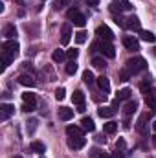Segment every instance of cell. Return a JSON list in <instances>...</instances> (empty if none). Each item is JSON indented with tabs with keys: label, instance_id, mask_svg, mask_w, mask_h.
I'll use <instances>...</instances> for the list:
<instances>
[{
	"label": "cell",
	"instance_id": "cell-20",
	"mask_svg": "<svg viewBox=\"0 0 156 158\" xmlns=\"http://www.w3.org/2000/svg\"><path fill=\"white\" fill-rule=\"evenodd\" d=\"M72 101H74L77 107H84V94H83V90H76V92H74Z\"/></svg>",
	"mask_w": 156,
	"mask_h": 158
},
{
	"label": "cell",
	"instance_id": "cell-10",
	"mask_svg": "<svg viewBox=\"0 0 156 158\" xmlns=\"http://www.w3.org/2000/svg\"><path fill=\"white\" fill-rule=\"evenodd\" d=\"M145 105H147L153 112H156V88H151V90L145 94Z\"/></svg>",
	"mask_w": 156,
	"mask_h": 158
},
{
	"label": "cell",
	"instance_id": "cell-25",
	"mask_svg": "<svg viewBox=\"0 0 156 158\" xmlns=\"http://www.w3.org/2000/svg\"><path fill=\"white\" fill-rule=\"evenodd\" d=\"M103 131H105L107 134H114V132L117 131V123L116 121H109V123H105V125H103Z\"/></svg>",
	"mask_w": 156,
	"mask_h": 158
},
{
	"label": "cell",
	"instance_id": "cell-35",
	"mask_svg": "<svg viewBox=\"0 0 156 158\" xmlns=\"http://www.w3.org/2000/svg\"><path fill=\"white\" fill-rule=\"evenodd\" d=\"M125 147H127L125 140H123V138H119V140H117V143H116V149L119 151V153H123V151H125Z\"/></svg>",
	"mask_w": 156,
	"mask_h": 158
},
{
	"label": "cell",
	"instance_id": "cell-6",
	"mask_svg": "<svg viewBox=\"0 0 156 158\" xmlns=\"http://www.w3.org/2000/svg\"><path fill=\"white\" fill-rule=\"evenodd\" d=\"M99 52H101L103 55H107L109 59H112V57L116 55V52H114V46H112L109 40H99Z\"/></svg>",
	"mask_w": 156,
	"mask_h": 158
},
{
	"label": "cell",
	"instance_id": "cell-5",
	"mask_svg": "<svg viewBox=\"0 0 156 158\" xmlns=\"http://www.w3.org/2000/svg\"><path fill=\"white\" fill-rule=\"evenodd\" d=\"M125 30H134V31H142V24H140V19L138 17H127L125 19V24H123Z\"/></svg>",
	"mask_w": 156,
	"mask_h": 158
},
{
	"label": "cell",
	"instance_id": "cell-43",
	"mask_svg": "<svg viewBox=\"0 0 156 158\" xmlns=\"http://www.w3.org/2000/svg\"><path fill=\"white\" fill-rule=\"evenodd\" d=\"M15 158H22V156H15Z\"/></svg>",
	"mask_w": 156,
	"mask_h": 158
},
{
	"label": "cell",
	"instance_id": "cell-19",
	"mask_svg": "<svg viewBox=\"0 0 156 158\" xmlns=\"http://www.w3.org/2000/svg\"><path fill=\"white\" fill-rule=\"evenodd\" d=\"M4 37L9 39V40L17 37V28H15V24H7V26L4 28Z\"/></svg>",
	"mask_w": 156,
	"mask_h": 158
},
{
	"label": "cell",
	"instance_id": "cell-17",
	"mask_svg": "<svg viewBox=\"0 0 156 158\" xmlns=\"http://www.w3.org/2000/svg\"><path fill=\"white\" fill-rule=\"evenodd\" d=\"M59 118L63 119V121H70V119L74 118V110L68 109V107H61L59 109Z\"/></svg>",
	"mask_w": 156,
	"mask_h": 158
},
{
	"label": "cell",
	"instance_id": "cell-40",
	"mask_svg": "<svg viewBox=\"0 0 156 158\" xmlns=\"http://www.w3.org/2000/svg\"><path fill=\"white\" fill-rule=\"evenodd\" d=\"M153 145L156 147V136H153Z\"/></svg>",
	"mask_w": 156,
	"mask_h": 158
},
{
	"label": "cell",
	"instance_id": "cell-29",
	"mask_svg": "<svg viewBox=\"0 0 156 158\" xmlns=\"http://www.w3.org/2000/svg\"><path fill=\"white\" fill-rule=\"evenodd\" d=\"M140 35H142V39L145 40V42H154L156 40V35L154 33H151V31H143V30H142Z\"/></svg>",
	"mask_w": 156,
	"mask_h": 158
},
{
	"label": "cell",
	"instance_id": "cell-21",
	"mask_svg": "<svg viewBox=\"0 0 156 158\" xmlns=\"http://www.w3.org/2000/svg\"><path fill=\"white\" fill-rule=\"evenodd\" d=\"M81 125H83V129L88 131V132H94V131H96V125H94V119L92 118H86V116H84V118L81 119Z\"/></svg>",
	"mask_w": 156,
	"mask_h": 158
},
{
	"label": "cell",
	"instance_id": "cell-15",
	"mask_svg": "<svg viewBox=\"0 0 156 158\" xmlns=\"http://www.w3.org/2000/svg\"><path fill=\"white\" fill-rule=\"evenodd\" d=\"M18 83L24 85V86H35V79L31 74H20L18 76Z\"/></svg>",
	"mask_w": 156,
	"mask_h": 158
},
{
	"label": "cell",
	"instance_id": "cell-28",
	"mask_svg": "<svg viewBox=\"0 0 156 158\" xmlns=\"http://www.w3.org/2000/svg\"><path fill=\"white\" fill-rule=\"evenodd\" d=\"M83 81H84L86 85H94V81H97V79L94 77V74H92L90 70H84V72H83Z\"/></svg>",
	"mask_w": 156,
	"mask_h": 158
},
{
	"label": "cell",
	"instance_id": "cell-36",
	"mask_svg": "<svg viewBox=\"0 0 156 158\" xmlns=\"http://www.w3.org/2000/svg\"><path fill=\"white\" fill-rule=\"evenodd\" d=\"M11 61H13L11 57H7V55H2V66H4V68H7V66L11 64Z\"/></svg>",
	"mask_w": 156,
	"mask_h": 158
},
{
	"label": "cell",
	"instance_id": "cell-23",
	"mask_svg": "<svg viewBox=\"0 0 156 158\" xmlns=\"http://www.w3.org/2000/svg\"><path fill=\"white\" fill-rule=\"evenodd\" d=\"M30 149H31L33 153H39V155H42V153L46 151V147H44L42 142H31V143H30Z\"/></svg>",
	"mask_w": 156,
	"mask_h": 158
},
{
	"label": "cell",
	"instance_id": "cell-32",
	"mask_svg": "<svg viewBox=\"0 0 156 158\" xmlns=\"http://www.w3.org/2000/svg\"><path fill=\"white\" fill-rule=\"evenodd\" d=\"M55 98H57L59 101H61V99H64V98H66V90H64L63 86H61V88H57V90H55Z\"/></svg>",
	"mask_w": 156,
	"mask_h": 158
},
{
	"label": "cell",
	"instance_id": "cell-42",
	"mask_svg": "<svg viewBox=\"0 0 156 158\" xmlns=\"http://www.w3.org/2000/svg\"><path fill=\"white\" fill-rule=\"evenodd\" d=\"M117 4H123V2H127V0H116Z\"/></svg>",
	"mask_w": 156,
	"mask_h": 158
},
{
	"label": "cell",
	"instance_id": "cell-41",
	"mask_svg": "<svg viewBox=\"0 0 156 158\" xmlns=\"http://www.w3.org/2000/svg\"><path fill=\"white\" fill-rule=\"evenodd\" d=\"M153 129H154V132H156V119L153 121Z\"/></svg>",
	"mask_w": 156,
	"mask_h": 158
},
{
	"label": "cell",
	"instance_id": "cell-39",
	"mask_svg": "<svg viewBox=\"0 0 156 158\" xmlns=\"http://www.w3.org/2000/svg\"><path fill=\"white\" fill-rule=\"evenodd\" d=\"M99 158H112V156H110L109 153H101V155H99Z\"/></svg>",
	"mask_w": 156,
	"mask_h": 158
},
{
	"label": "cell",
	"instance_id": "cell-13",
	"mask_svg": "<svg viewBox=\"0 0 156 158\" xmlns=\"http://www.w3.org/2000/svg\"><path fill=\"white\" fill-rule=\"evenodd\" d=\"M97 86H99V88H101V92L107 96V94L110 92V81H109V77H105V76L97 77Z\"/></svg>",
	"mask_w": 156,
	"mask_h": 158
},
{
	"label": "cell",
	"instance_id": "cell-9",
	"mask_svg": "<svg viewBox=\"0 0 156 158\" xmlns=\"http://www.w3.org/2000/svg\"><path fill=\"white\" fill-rule=\"evenodd\" d=\"M96 33H97V37L101 40H109V42H110V40L114 39V33H112V30H110L109 26H99V28L96 30Z\"/></svg>",
	"mask_w": 156,
	"mask_h": 158
},
{
	"label": "cell",
	"instance_id": "cell-24",
	"mask_svg": "<svg viewBox=\"0 0 156 158\" xmlns=\"http://www.w3.org/2000/svg\"><path fill=\"white\" fill-rule=\"evenodd\" d=\"M51 59H53V63H63V61L66 59V53H64L63 50H55V52L51 53Z\"/></svg>",
	"mask_w": 156,
	"mask_h": 158
},
{
	"label": "cell",
	"instance_id": "cell-38",
	"mask_svg": "<svg viewBox=\"0 0 156 158\" xmlns=\"http://www.w3.org/2000/svg\"><path fill=\"white\" fill-rule=\"evenodd\" d=\"M88 4H90V6H97V4H99V0H88Z\"/></svg>",
	"mask_w": 156,
	"mask_h": 158
},
{
	"label": "cell",
	"instance_id": "cell-18",
	"mask_svg": "<svg viewBox=\"0 0 156 158\" xmlns=\"http://www.w3.org/2000/svg\"><path fill=\"white\" fill-rule=\"evenodd\" d=\"M97 114H99L101 118H112V116L116 114V109H114V107H101V109L97 110Z\"/></svg>",
	"mask_w": 156,
	"mask_h": 158
},
{
	"label": "cell",
	"instance_id": "cell-31",
	"mask_svg": "<svg viewBox=\"0 0 156 158\" xmlns=\"http://www.w3.org/2000/svg\"><path fill=\"white\" fill-rule=\"evenodd\" d=\"M76 40H77V44H83V42L86 40V31H83V30L77 31V33H76Z\"/></svg>",
	"mask_w": 156,
	"mask_h": 158
},
{
	"label": "cell",
	"instance_id": "cell-7",
	"mask_svg": "<svg viewBox=\"0 0 156 158\" xmlns=\"http://www.w3.org/2000/svg\"><path fill=\"white\" fill-rule=\"evenodd\" d=\"M123 46H125L127 50L138 52V50H140V40L136 39V37H132V35H125V37H123Z\"/></svg>",
	"mask_w": 156,
	"mask_h": 158
},
{
	"label": "cell",
	"instance_id": "cell-3",
	"mask_svg": "<svg viewBox=\"0 0 156 158\" xmlns=\"http://www.w3.org/2000/svg\"><path fill=\"white\" fill-rule=\"evenodd\" d=\"M68 19L77 26V28H83L84 24H86V17L79 11L77 7H72V9H68Z\"/></svg>",
	"mask_w": 156,
	"mask_h": 158
},
{
	"label": "cell",
	"instance_id": "cell-30",
	"mask_svg": "<svg viewBox=\"0 0 156 158\" xmlns=\"http://www.w3.org/2000/svg\"><path fill=\"white\" fill-rule=\"evenodd\" d=\"M77 72V64H76V61H70L68 64H66V74L68 76H74Z\"/></svg>",
	"mask_w": 156,
	"mask_h": 158
},
{
	"label": "cell",
	"instance_id": "cell-4",
	"mask_svg": "<svg viewBox=\"0 0 156 158\" xmlns=\"http://www.w3.org/2000/svg\"><path fill=\"white\" fill-rule=\"evenodd\" d=\"M22 101H24V107H22V110H26V112H31V110H35V105H37V98H35V94H30V92L22 94Z\"/></svg>",
	"mask_w": 156,
	"mask_h": 158
},
{
	"label": "cell",
	"instance_id": "cell-34",
	"mask_svg": "<svg viewBox=\"0 0 156 158\" xmlns=\"http://www.w3.org/2000/svg\"><path fill=\"white\" fill-rule=\"evenodd\" d=\"M77 55H79L77 50H68V52H66V57H68L70 61H76V59H77Z\"/></svg>",
	"mask_w": 156,
	"mask_h": 158
},
{
	"label": "cell",
	"instance_id": "cell-33",
	"mask_svg": "<svg viewBox=\"0 0 156 158\" xmlns=\"http://www.w3.org/2000/svg\"><path fill=\"white\" fill-rule=\"evenodd\" d=\"M132 77V74L125 68V70H121V74H119V81H129V79Z\"/></svg>",
	"mask_w": 156,
	"mask_h": 158
},
{
	"label": "cell",
	"instance_id": "cell-11",
	"mask_svg": "<svg viewBox=\"0 0 156 158\" xmlns=\"http://www.w3.org/2000/svg\"><path fill=\"white\" fill-rule=\"evenodd\" d=\"M70 37H72V26L70 24H63V28H61V42L66 46L70 42Z\"/></svg>",
	"mask_w": 156,
	"mask_h": 158
},
{
	"label": "cell",
	"instance_id": "cell-14",
	"mask_svg": "<svg viewBox=\"0 0 156 158\" xmlns=\"http://www.w3.org/2000/svg\"><path fill=\"white\" fill-rule=\"evenodd\" d=\"M66 134H68V138H79V136H83V129L77 127V125H68Z\"/></svg>",
	"mask_w": 156,
	"mask_h": 158
},
{
	"label": "cell",
	"instance_id": "cell-12",
	"mask_svg": "<svg viewBox=\"0 0 156 158\" xmlns=\"http://www.w3.org/2000/svg\"><path fill=\"white\" fill-rule=\"evenodd\" d=\"M84 145H86V140L83 136H79V138H68V147L70 149H83Z\"/></svg>",
	"mask_w": 156,
	"mask_h": 158
},
{
	"label": "cell",
	"instance_id": "cell-8",
	"mask_svg": "<svg viewBox=\"0 0 156 158\" xmlns=\"http://www.w3.org/2000/svg\"><path fill=\"white\" fill-rule=\"evenodd\" d=\"M13 114H15V107H13V105H9V103H2V105H0V119H2V121L9 119Z\"/></svg>",
	"mask_w": 156,
	"mask_h": 158
},
{
	"label": "cell",
	"instance_id": "cell-1",
	"mask_svg": "<svg viewBox=\"0 0 156 158\" xmlns=\"http://www.w3.org/2000/svg\"><path fill=\"white\" fill-rule=\"evenodd\" d=\"M147 68V61L143 59V57H132V59H129L127 61V70L132 74V76H136V74H140V72H143Z\"/></svg>",
	"mask_w": 156,
	"mask_h": 158
},
{
	"label": "cell",
	"instance_id": "cell-2",
	"mask_svg": "<svg viewBox=\"0 0 156 158\" xmlns=\"http://www.w3.org/2000/svg\"><path fill=\"white\" fill-rule=\"evenodd\" d=\"M18 50H20V46H18V42L15 39L6 40V42L2 44V55H7V57H11V59H15V57L18 55Z\"/></svg>",
	"mask_w": 156,
	"mask_h": 158
},
{
	"label": "cell",
	"instance_id": "cell-26",
	"mask_svg": "<svg viewBox=\"0 0 156 158\" xmlns=\"http://www.w3.org/2000/svg\"><path fill=\"white\" fill-rule=\"evenodd\" d=\"M92 64H94V68H97V70H105V68H107V63H105V59H101V57H94V59H92Z\"/></svg>",
	"mask_w": 156,
	"mask_h": 158
},
{
	"label": "cell",
	"instance_id": "cell-37",
	"mask_svg": "<svg viewBox=\"0 0 156 158\" xmlns=\"http://www.w3.org/2000/svg\"><path fill=\"white\" fill-rule=\"evenodd\" d=\"M22 68H24V70H28V72H30V74H31V72H33V66H31V64H30V63H24V64H22Z\"/></svg>",
	"mask_w": 156,
	"mask_h": 158
},
{
	"label": "cell",
	"instance_id": "cell-27",
	"mask_svg": "<svg viewBox=\"0 0 156 158\" xmlns=\"http://www.w3.org/2000/svg\"><path fill=\"white\" fill-rule=\"evenodd\" d=\"M130 96H132V90H130V88H123V90L117 92V99H119V101H121V99H127V101H129Z\"/></svg>",
	"mask_w": 156,
	"mask_h": 158
},
{
	"label": "cell",
	"instance_id": "cell-22",
	"mask_svg": "<svg viewBox=\"0 0 156 158\" xmlns=\"http://www.w3.org/2000/svg\"><path fill=\"white\" fill-rule=\"evenodd\" d=\"M136 109H138V103H136V101H132V99H129V101H127V105H125V116L134 114V112H136Z\"/></svg>",
	"mask_w": 156,
	"mask_h": 158
},
{
	"label": "cell",
	"instance_id": "cell-16",
	"mask_svg": "<svg viewBox=\"0 0 156 158\" xmlns=\"http://www.w3.org/2000/svg\"><path fill=\"white\" fill-rule=\"evenodd\" d=\"M147 119H149V116H147V114H142V116H140V119H138L136 129H138V132H140V134H147V127H145V125H147V123H145Z\"/></svg>",
	"mask_w": 156,
	"mask_h": 158
}]
</instances>
